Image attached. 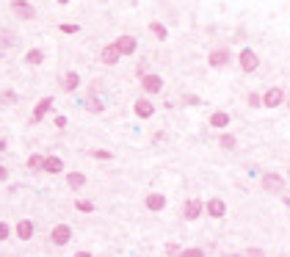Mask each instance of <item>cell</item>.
<instances>
[{"mask_svg":"<svg viewBox=\"0 0 290 257\" xmlns=\"http://www.w3.org/2000/svg\"><path fill=\"white\" fill-rule=\"evenodd\" d=\"M86 183H88V177H86L83 172H69V174H67V185H69L72 191H80Z\"/></svg>","mask_w":290,"mask_h":257,"instance_id":"obj_19","label":"cell"},{"mask_svg":"<svg viewBox=\"0 0 290 257\" xmlns=\"http://www.w3.org/2000/svg\"><path fill=\"white\" fill-rule=\"evenodd\" d=\"M207 64H210L213 69L227 67V64H229V50H227V47H216V50H210V56H207Z\"/></svg>","mask_w":290,"mask_h":257,"instance_id":"obj_9","label":"cell"},{"mask_svg":"<svg viewBox=\"0 0 290 257\" xmlns=\"http://www.w3.org/2000/svg\"><path fill=\"white\" fill-rule=\"evenodd\" d=\"M9 238H11V227L6 224V221H0V243L9 241Z\"/></svg>","mask_w":290,"mask_h":257,"instance_id":"obj_31","label":"cell"},{"mask_svg":"<svg viewBox=\"0 0 290 257\" xmlns=\"http://www.w3.org/2000/svg\"><path fill=\"white\" fill-rule=\"evenodd\" d=\"M53 125H56L58 130H64V127H67V116H61V114H58L56 119H53Z\"/></svg>","mask_w":290,"mask_h":257,"instance_id":"obj_34","label":"cell"},{"mask_svg":"<svg viewBox=\"0 0 290 257\" xmlns=\"http://www.w3.org/2000/svg\"><path fill=\"white\" fill-rule=\"evenodd\" d=\"M91 155H94V158H100V161H111V158H114V155L108 152V149H94Z\"/></svg>","mask_w":290,"mask_h":257,"instance_id":"obj_33","label":"cell"},{"mask_svg":"<svg viewBox=\"0 0 290 257\" xmlns=\"http://www.w3.org/2000/svg\"><path fill=\"white\" fill-rule=\"evenodd\" d=\"M11 11H14L20 20H33V17H36V9H33L28 0H11Z\"/></svg>","mask_w":290,"mask_h":257,"instance_id":"obj_8","label":"cell"},{"mask_svg":"<svg viewBox=\"0 0 290 257\" xmlns=\"http://www.w3.org/2000/svg\"><path fill=\"white\" fill-rule=\"evenodd\" d=\"M246 257H265V252L257 249V246H252V249H246Z\"/></svg>","mask_w":290,"mask_h":257,"instance_id":"obj_35","label":"cell"},{"mask_svg":"<svg viewBox=\"0 0 290 257\" xmlns=\"http://www.w3.org/2000/svg\"><path fill=\"white\" fill-rule=\"evenodd\" d=\"M58 31H61V33H78L80 28L75 25V22H61V25H58Z\"/></svg>","mask_w":290,"mask_h":257,"instance_id":"obj_30","label":"cell"},{"mask_svg":"<svg viewBox=\"0 0 290 257\" xmlns=\"http://www.w3.org/2000/svg\"><path fill=\"white\" fill-rule=\"evenodd\" d=\"M246 105H249V108H260V105H263V102H260V94L249 91V94H246Z\"/></svg>","mask_w":290,"mask_h":257,"instance_id":"obj_29","label":"cell"},{"mask_svg":"<svg viewBox=\"0 0 290 257\" xmlns=\"http://www.w3.org/2000/svg\"><path fill=\"white\" fill-rule=\"evenodd\" d=\"M75 208H78L80 213H94V202H88V199H78V202H75Z\"/></svg>","mask_w":290,"mask_h":257,"instance_id":"obj_26","label":"cell"},{"mask_svg":"<svg viewBox=\"0 0 290 257\" xmlns=\"http://www.w3.org/2000/svg\"><path fill=\"white\" fill-rule=\"evenodd\" d=\"M263 188L268 191V194H282V191H285V177H282V174H274V172L263 174Z\"/></svg>","mask_w":290,"mask_h":257,"instance_id":"obj_4","label":"cell"},{"mask_svg":"<svg viewBox=\"0 0 290 257\" xmlns=\"http://www.w3.org/2000/svg\"><path fill=\"white\" fill-rule=\"evenodd\" d=\"M285 205H287V208H290V199H285Z\"/></svg>","mask_w":290,"mask_h":257,"instance_id":"obj_40","label":"cell"},{"mask_svg":"<svg viewBox=\"0 0 290 257\" xmlns=\"http://www.w3.org/2000/svg\"><path fill=\"white\" fill-rule=\"evenodd\" d=\"M166 254H169V257H180L182 249L177 246V243H166Z\"/></svg>","mask_w":290,"mask_h":257,"instance_id":"obj_32","label":"cell"},{"mask_svg":"<svg viewBox=\"0 0 290 257\" xmlns=\"http://www.w3.org/2000/svg\"><path fill=\"white\" fill-rule=\"evenodd\" d=\"M6 149H9V141H6V138H3V136H0V155H3V152H6Z\"/></svg>","mask_w":290,"mask_h":257,"instance_id":"obj_37","label":"cell"},{"mask_svg":"<svg viewBox=\"0 0 290 257\" xmlns=\"http://www.w3.org/2000/svg\"><path fill=\"white\" fill-rule=\"evenodd\" d=\"M238 64H240V69L249 75V72H254V69L260 67V58H257V53H254V50H240Z\"/></svg>","mask_w":290,"mask_h":257,"instance_id":"obj_7","label":"cell"},{"mask_svg":"<svg viewBox=\"0 0 290 257\" xmlns=\"http://www.w3.org/2000/svg\"><path fill=\"white\" fill-rule=\"evenodd\" d=\"M150 31H152V36H155L158 42H166V39H169V31H166L163 22H150Z\"/></svg>","mask_w":290,"mask_h":257,"instance_id":"obj_22","label":"cell"},{"mask_svg":"<svg viewBox=\"0 0 290 257\" xmlns=\"http://www.w3.org/2000/svg\"><path fill=\"white\" fill-rule=\"evenodd\" d=\"M25 64H31V67H41V64H44V53H41L39 47H31L25 53Z\"/></svg>","mask_w":290,"mask_h":257,"instance_id":"obj_20","label":"cell"},{"mask_svg":"<svg viewBox=\"0 0 290 257\" xmlns=\"http://www.w3.org/2000/svg\"><path fill=\"white\" fill-rule=\"evenodd\" d=\"M207 125H210V127H216V130H224V127L229 125V114H227V111H216V114H210Z\"/></svg>","mask_w":290,"mask_h":257,"instance_id":"obj_17","label":"cell"},{"mask_svg":"<svg viewBox=\"0 0 290 257\" xmlns=\"http://www.w3.org/2000/svg\"><path fill=\"white\" fill-rule=\"evenodd\" d=\"M72 257H94V254H91V252H86V249H80V252H75Z\"/></svg>","mask_w":290,"mask_h":257,"instance_id":"obj_38","label":"cell"},{"mask_svg":"<svg viewBox=\"0 0 290 257\" xmlns=\"http://www.w3.org/2000/svg\"><path fill=\"white\" fill-rule=\"evenodd\" d=\"M227 257H240V254H227Z\"/></svg>","mask_w":290,"mask_h":257,"instance_id":"obj_41","label":"cell"},{"mask_svg":"<svg viewBox=\"0 0 290 257\" xmlns=\"http://www.w3.org/2000/svg\"><path fill=\"white\" fill-rule=\"evenodd\" d=\"M56 3H61V6H67V3H69V0H56Z\"/></svg>","mask_w":290,"mask_h":257,"instance_id":"obj_39","label":"cell"},{"mask_svg":"<svg viewBox=\"0 0 290 257\" xmlns=\"http://www.w3.org/2000/svg\"><path fill=\"white\" fill-rule=\"evenodd\" d=\"M114 47L119 50V56H133V53L138 50V39L135 36H119L114 42Z\"/></svg>","mask_w":290,"mask_h":257,"instance_id":"obj_11","label":"cell"},{"mask_svg":"<svg viewBox=\"0 0 290 257\" xmlns=\"http://www.w3.org/2000/svg\"><path fill=\"white\" fill-rule=\"evenodd\" d=\"M25 166L31 169V172H41V166H44V155H41V152H33V155H28Z\"/></svg>","mask_w":290,"mask_h":257,"instance_id":"obj_21","label":"cell"},{"mask_svg":"<svg viewBox=\"0 0 290 257\" xmlns=\"http://www.w3.org/2000/svg\"><path fill=\"white\" fill-rule=\"evenodd\" d=\"M11 44H14V36L9 31H0V50H9Z\"/></svg>","mask_w":290,"mask_h":257,"instance_id":"obj_24","label":"cell"},{"mask_svg":"<svg viewBox=\"0 0 290 257\" xmlns=\"http://www.w3.org/2000/svg\"><path fill=\"white\" fill-rule=\"evenodd\" d=\"M119 50L114 47V44H105L103 50H100V61L105 64V67H114V64H119Z\"/></svg>","mask_w":290,"mask_h":257,"instance_id":"obj_16","label":"cell"},{"mask_svg":"<svg viewBox=\"0 0 290 257\" xmlns=\"http://www.w3.org/2000/svg\"><path fill=\"white\" fill-rule=\"evenodd\" d=\"M64 161L58 155H44V166H41V172H47V174H61L64 172Z\"/></svg>","mask_w":290,"mask_h":257,"instance_id":"obj_15","label":"cell"},{"mask_svg":"<svg viewBox=\"0 0 290 257\" xmlns=\"http://www.w3.org/2000/svg\"><path fill=\"white\" fill-rule=\"evenodd\" d=\"M218 147H224V149H227V152H232V149L238 147V138H235L232 133H224V136L218 138Z\"/></svg>","mask_w":290,"mask_h":257,"instance_id":"obj_23","label":"cell"},{"mask_svg":"<svg viewBox=\"0 0 290 257\" xmlns=\"http://www.w3.org/2000/svg\"><path fill=\"white\" fill-rule=\"evenodd\" d=\"M78 86H80V75L78 72H67L61 78V89L67 91V94H69V91H78Z\"/></svg>","mask_w":290,"mask_h":257,"instance_id":"obj_18","label":"cell"},{"mask_svg":"<svg viewBox=\"0 0 290 257\" xmlns=\"http://www.w3.org/2000/svg\"><path fill=\"white\" fill-rule=\"evenodd\" d=\"M133 111H135V116H138V119H150V116L155 114V105L147 100V97H141V100L133 102Z\"/></svg>","mask_w":290,"mask_h":257,"instance_id":"obj_13","label":"cell"},{"mask_svg":"<svg viewBox=\"0 0 290 257\" xmlns=\"http://www.w3.org/2000/svg\"><path fill=\"white\" fill-rule=\"evenodd\" d=\"M6 180H9V169H6L3 163H0V183H6Z\"/></svg>","mask_w":290,"mask_h":257,"instance_id":"obj_36","label":"cell"},{"mask_svg":"<svg viewBox=\"0 0 290 257\" xmlns=\"http://www.w3.org/2000/svg\"><path fill=\"white\" fill-rule=\"evenodd\" d=\"M180 257H205V249H199V246H188V249H182V254Z\"/></svg>","mask_w":290,"mask_h":257,"instance_id":"obj_27","label":"cell"},{"mask_svg":"<svg viewBox=\"0 0 290 257\" xmlns=\"http://www.w3.org/2000/svg\"><path fill=\"white\" fill-rule=\"evenodd\" d=\"M69 241H72V227L69 224H56L50 230V243L53 246H67Z\"/></svg>","mask_w":290,"mask_h":257,"instance_id":"obj_1","label":"cell"},{"mask_svg":"<svg viewBox=\"0 0 290 257\" xmlns=\"http://www.w3.org/2000/svg\"><path fill=\"white\" fill-rule=\"evenodd\" d=\"M0 102H3V105H11V102H17V91H11V89L0 91Z\"/></svg>","mask_w":290,"mask_h":257,"instance_id":"obj_25","label":"cell"},{"mask_svg":"<svg viewBox=\"0 0 290 257\" xmlns=\"http://www.w3.org/2000/svg\"><path fill=\"white\" fill-rule=\"evenodd\" d=\"M144 208H147V210H152V213H158V210H163V208H166V196H163V194H158V191H152V194H147V196H144Z\"/></svg>","mask_w":290,"mask_h":257,"instance_id":"obj_14","label":"cell"},{"mask_svg":"<svg viewBox=\"0 0 290 257\" xmlns=\"http://www.w3.org/2000/svg\"><path fill=\"white\" fill-rule=\"evenodd\" d=\"M205 213L210 216V219H224V216H227V202H224L221 196H213V199L205 202Z\"/></svg>","mask_w":290,"mask_h":257,"instance_id":"obj_5","label":"cell"},{"mask_svg":"<svg viewBox=\"0 0 290 257\" xmlns=\"http://www.w3.org/2000/svg\"><path fill=\"white\" fill-rule=\"evenodd\" d=\"M287 100V94H285V89H279V86H274V89H268L263 97H260V102L265 105V108H279L282 102Z\"/></svg>","mask_w":290,"mask_h":257,"instance_id":"obj_3","label":"cell"},{"mask_svg":"<svg viewBox=\"0 0 290 257\" xmlns=\"http://www.w3.org/2000/svg\"><path fill=\"white\" fill-rule=\"evenodd\" d=\"M86 108H88V111H94V114H100V111H103V108H105V105H103V102H100V100H97V97H88V100H86Z\"/></svg>","mask_w":290,"mask_h":257,"instance_id":"obj_28","label":"cell"},{"mask_svg":"<svg viewBox=\"0 0 290 257\" xmlns=\"http://www.w3.org/2000/svg\"><path fill=\"white\" fill-rule=\"evenodd\" d=\"M205 213V205H202V199H185L182 202V210H180V216L185 221H197L199 216Z\"/></svg>","mask_w":290,"mask_h":257,"instance_id":"obj_2","label":"cell"},{"mask_svg":"<svg viewBox=\"0 0 290 257\" xmlns=\"http://www.w3.org/2000/svg\"><path fill=\"white\" fill-rule=\"evenodd\" d=\"M141 89L147 94H161L163 91V78L161 75H141Z\"/></svg>","mask_w":290,"mask_h":257,"instance_id":"obj_6","label":"cell"},{"mask_svg":"<svg viewBox=\"0 0 290 257\" xmlns=\"http://www.w3.org/2000/svg\"><path fill=\"white\" fill-rule=\"evenodd\" d=\"M33 232H36V224H33L31 219H20V221H17L14 235L20 238V241H31V238H33Z\"/></svg>","mask_w":290,"mask_h":257,"instance_id":"obj_10","label":"cell"},{"mask_svg":"<svg viewBox=\"0 0 290 257\" xmlns=\"http://www.w3.org/2000/svg\"><path fill=\"white\" fill-rule=\"evenodd\" d=\"M53 102H56V100H53V97H41V100L36 102V108H33V116H31V125H39V122L44 119V116H47V111L53 108Z\"/></svg>","mask_w":290,"mask_h":257,"instance_id":"obj_12","label":"cell"}]
</instances>
